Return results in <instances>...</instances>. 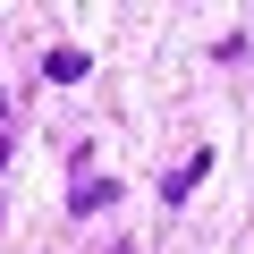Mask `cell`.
I'll return each mask as SVG.
<instances>
[{
	"mask_svg": "<svg viewBox=\"0 0 254 254\" xmlns=\"http://www.w3.org/2000/svg\"><path fill=\"white\" fill-rule=\"evenodd\" d=\"M110 203H119L110 178H76V212H110Z\"/></svg>",
	"mask_w": 254,
	"mask_h": 254,
	"instance_id": "2",
	"label": "cell"
},
{
	"mask_svg": "<svg viewBox=\"0 0 254 254\" xmlns=\"http://www.w3.org/2000/svg\"><path fill=\"white\" fill-rule=\"evenodd\" d=\"M43 76H51V85H76V76H85V51H51Z\"/></svg>",
	"mask_w": 254,
	"mask_h": 254,
	"instance_id": "3",
	"label": "cell"
},
{
	"mask_svg": "<svg viewBox=\"0 0 254 254\" xmlns=\"http://www.w3.org/2000/svg\"><path fill=\"white\" fill-rule=\"evenodd\" d=\"M203 170H212V153H187V161H178V170H170V187H161V195H170V203H178V195H187V187H195V178H203Z\"/></svg>",
	"mask_w": 254,
	"mask_h": 254,
	"instance_id": "1",
	"label": "cell"
}]
</instances>
